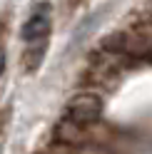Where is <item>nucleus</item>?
<instances>
[{
    "instance_id": "1",
    "label": "nucleus",
    "mask_w": 152,
    "mask_h": 154,
    "mask_svg": "<svg viewBox=\"0 0 152 154\" xmlns=\"http://www.w3.org/2000/svg\"><path fill=\"white\" fill-rule=\"evenodd\" d=\"M65 114L75 124H80V127H85V124H92L97 122L102 117V100L97 97V94L92 92H82V94H75V97L68 102V109H65Z\"/></svg>"
},
{
    "instance_id": "3",
    "label": "nucleus",
    "mask_w": 152,
    "mask_h": 154,
    "mask_svg": "<svg viewBox=\"0 0 152 154\" xmlns=\"http://www.w3.org/2000/svg\"><path fill=\"white\" fill-rule=\"evenodd\" d=\"M45 45H47V40H40V42H27V50L23 52V65H25V70H27V72L37 70V65L43 62Z\"/></svg>"
},
{
    "instance_id": "5",
    "label": "nucleus",
    "mask_w": 152,
    "mask_h": 154,
    "mask_svg": "<svg viewBox=\"0 0 152 154\" xmlns=\"http://www.w3.org/2000/svg\"><path fill=\"white\" fill-rule=\"evenodd\" d=\"M3 72H5V52L0 50V75H3Z\"/></svg>"
},
{
    "instance_id": "2",
    "label": "nucleus",
    "mask_w": 152,
    "mask_h": 154,
    "mask_svg": "<svg viewBox=\"0 0 152 154\" xmlns=\"http://www.w3.org/2000/svg\"><path fill=\"white\" fill-rule=\"evenodd\" d=\"M20 35H23L25 42L47 40V35H50V8L47 5H37L35 10L30 13V17L25 20Z\"/></svg>"
},
{
    "instance_id": "4",
    "label": "nucleus",
    "mask_w": 152,
    "mask_h": 154,
    "mask_svg": "<svg viewBox=\"0 0 152 154\" xmlns=\"http://www.w3.org/2000/svg\"><path fill=\"white\" fill-rule=\"evenodd\" d=\"M58 137L68 144H78V142H82V127L70 122V119H62L58 124Z\"/></svg>"
},
{
    "instance_id": "6",
    "label": "nucleus",
    "mask_w": 152,
    "mask_h": 154,
    "mask_svg": "<svg viewBox=\"0 0 152 154\" xmlns=\"http://www.w3.org/2000/svg\"><path fill=\"white\" fill-rule=\"evenodd\" d=\"M147 60H150V62H152V50H150V52H147Z\"/></svg>"
}]
</instances>
